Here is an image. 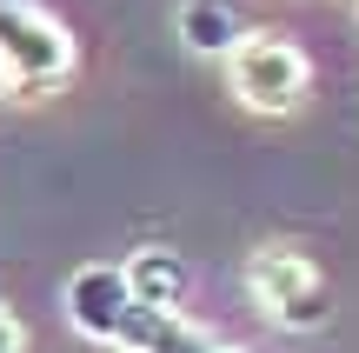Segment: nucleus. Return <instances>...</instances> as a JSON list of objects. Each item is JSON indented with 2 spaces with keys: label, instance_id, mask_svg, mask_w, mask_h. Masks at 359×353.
<instances>
[{
  "label": "nucleus",
  "instance_id": "1",
  "mask_svg": "<svg viewBox=\"0 0 359 353\" xmlns=\"http://www.w3.org/2000/svg\"><path fill=\"white\" fill-rule=\"evenodd\" d=\"M246 300L273 320L280 333H320L333 320V287L313 267V253L286 247V240H266V247L246 253Z\"/></svg>",
  "mask_w": 359,
  "mask_h": 353
},
{
  "label": "nucleus",
  "instance_id": "2",
  "mask_svg": "<svg viewBox=\"0 0 359 353\" xmlns=\"http://www.w3.org/2000/svg\"><path fill=\"white\" fill-rule=\"evenodd\" d=\"M74 34L60 27V13H47L40 0H0V74L13 93L40 100V93L74 80Z\"/></svg>",
  "mask_w": 359,
  "mask_h": 353
},
{
  "label": "nucleus",
  "instance_id": "3",
  "mask_svg": "<svg viewBox=\"0 0 359 353\" xmlns=\"http://www.w3.org/2000/svg\"><path fill=\"white\" fill-rule=\"evenodd\" d=\"M226 74H233V100H240L246 114H293V107L306 100V87H313L306 53L286 34H246L240 47H233Z\"/></svg>",
  "mask_w": 359,
  "mask_h": 353
},
{
  "label": "nucleus",
  "instance_id": "4",
  "mask_svg": "<svg viewBox=\"0 0 359 353\" xmlns=\"http://www.w3.org/2000/svg\"><path fill=\"white\" fill-rule=\"evenodd\" d=\"M133 314H140V300H133V287H127V267L100 260V267H80V274L67 280V327H74L80 340L120 353Z\"/></svg>",
  "mask_w": 359,
  "mask_h": 353
},
{
  "label": "nucleus",
  "instance_id": "5",
  "mask_svg": "<svg viewBox=\"0 0 359 353\" xmlns=\"http://www.w3.org/2000/svg\"><path fill=\"white\" fill-rule=\"evenodd\" d=\"M120 353H246V347H233V340H219V333L193 327L187 314H147V307H140Z\"/></svg>",
  "mask_w": 359,
  "mask_h": 353
},
{
  "label": "nucleus",
  "instance_id": "6",
  "mask_svg": "<svg viewBox=\"0 0 359 353\" xmlns=\"http://www.w3.org/2000/svg\"><path fill=\"white\" fill-rule=\"evenodd\" d=\"M180 40L206 60H233V47L246 40V20L233 0H180Z\"/></svg>",
  "mask_w": 359,
  "mask_h": 353
},
{
  "label": "nucleus",
  "instance_id": "7",
  "mask_svg": "<svg viewBox=\"0 0 359 353\" xmlns=\"http://www.w3.org/2000/svg\"><path fill=\"white\" fill-rule=\"evenodd\" d=\"M127 287H133V300H140L147 314H180V300H187V267H180V253H167V247H140V253H127Z\"/></svg>",
  "mask_w": 359,
  "mask_h": 353
},
{
  "label": "nucleus",
  "instance_id": "8",
  "mask_svg": "<svg viewBox=\"0 0 359 353\" xmlns=\"http://www.w3.org/2000/svg\"><path fill=\"white\" fill-rule=\"evenodd\" d=\"M0 353H27V327H20V314L7 300H0Z\"/></svg>",
  "mask_w": 359,
  "mask_h": 353
},
{
  "label": "nucleus",
  "instance_id": "9",
  "mask_svg": "<svg viewBox=\"0 0 359 353\" xmlns=\"http://www.w3.org/2000/svg\"><path fill=\"white\" fill-rule=\"evenodd\" d=\"M7 93H13V87H7V74H0V100H7Z\"/></svg>",
  "mask_w": 359,
  "mask_h": 353
}]
</instances>
